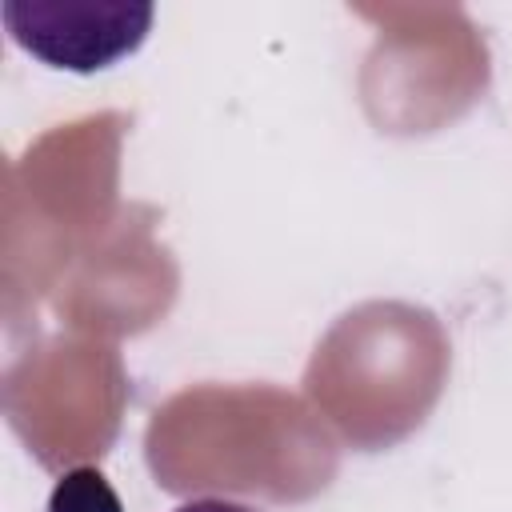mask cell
Segmentation results:
<instances>
[{"instance_id":"obj_1","label":"cell","mask_w":512,"mask_h":512,"mask_svg":"<svg viewBox=\"0 0 512 512\" xmlns=\"http://www.w3.org/2000/svg\"><path fill=\"white\" fill-rule=\"evenodd\" d=\"M12 40L52 68L100 72L136 52L148 36V4H32L8 0L0 8Z\"/></svg>"},{"instance_id":"obj_2","label":"cell","mask_w":512,"mask_h":512,"mask_svg":"<svg viewBox=\"0 0 512 512\" xmlns=\"http://www.w3.org/2000/svg\"><path fill=\"white\" fill-rule=\"evenodd\" d=\"M48 512H120V500L96 468H76L52 488Z\"/></svg>"},{"instance_id":"obj_3","label":"cell","mask_w":512,"mask_h":512,"mask_svg":"<svg viewBox=\"0 0 512 512\" xmlns=\"http://www.w3.org/2000/svg\"><path fill=\"white\" fill-rule=\"evenodd\" d=\"M172 512H256L248 504H236V500H220V496H200V500H188Z\"/></svg>"}]
</instances>
